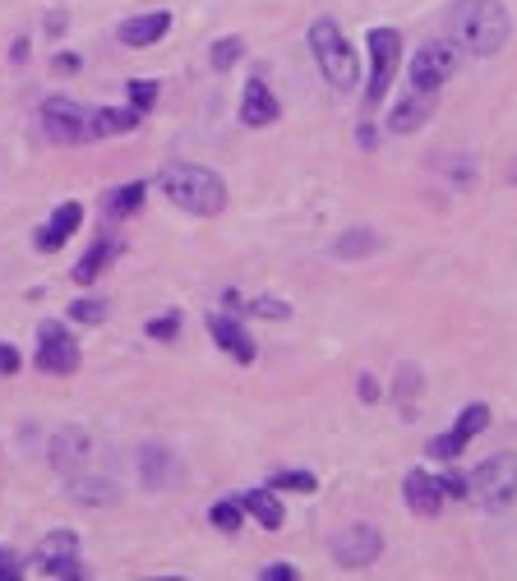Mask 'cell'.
I'll list each match as a JSON object with an SVG mask.
<instances>
[{
    "instance_id": "6da1fadb",
    "label": "cell",
    "mask_w": 517,
    "mask_h": 581,
    "mask_svg": "<svg viewBox=\"0 0 517 581\" xmlns=\"http://www.w3.org/2000/svg\"><path fill=\"white\" fill-rule=\"evenodd\" d=\"M448 33H453V42L467 56L485 60L508 47L513 24H508V10L499 0H457L453 10H448Z\"/></svg>"
},
{
    "instance_id": "7a4b0ae2",
    "label": "cell",
    "mask_w": 517,
    "mask_h": 581,
    "mask_svg": "<svg viewBox=\"0 0 517 581\" xmlns=\"http://www.w3.org/2000/svg\"><path fill=\"white\" fill-rule=\"evenodd\" d=\"M157 190L167 194L181 213H194V217H217L227 208L222 176H213L208 166H194V162H167L157 171Z\"/></svg>"
},
{
    "instance_id": "3957f363",
    "label": "cell",
    "mask_w": 517,
    "mask_h": 581,
    "mask_svg": "<svg viewBox=\"0 0 517 581\" xmlns=\"http://www.w3.org/2000/svg\"><path fill=\"white\" fill-rule=\"evenodd\" d=\"M310 47H314V60H319L324 79L333 83L337 93H351L356 79H361V65H356V51L347 47L342 28H337L333 19H319V24L310 28Z\"/></svg>"
},
{
    "instance_id": "277c9868",
    "label": "cell",
    "mask_w": 517,
    "mask_h": 581,
    "mask_svg": "<svg viewBox=\"0 0 517 581\" xmlns=\"http://www.w3.org/2000/svg\"><path fill=\"white\" fill-rule=\"evenodd\" d=\"M467 494L485 508H508L517 498V452H494L467 475Z\"/></svg>"
},
{
    "instance_id": "5b68a950",
    "label": "cell",
    "mask_w": 517,
    "mask_h": 581,
    "mask_svg": "<svg viewBox=\"0 0 517 581\" xmlns=\"http://www.w3.org/2000/svg\"><path fill=\"white\" fill-rule=\"evenodd\" d=\"M365 47H370V83H365V111H374L379 102H384L388 83H393V74H397V60H402V37H397V28H370Z\"/></svg>"
},
{
    "instance_id": "8992f818",
    "label": "cell",
    "mask_w": 517,
    "mask_h": 581,
    "mask_svg": "<svg viewBox=\"0 0 517 581\" xmlns=\"http://www.w3.org/2000/svg\"><path fill=\"white\" fill-rule=\"evenodd\" d=\"M42 130L56 143H88L93 139V107L74 97H47L42 102Z\"/></svg>"
},
{
    "instance_id": "52a82bcc",
    "label": "cell",
    "mask_w": 517,
    "mask_h": 581,
    "mask_svg": "<svg viewBox=\"0 0 517 581\" xmlns=\"http://www.w3.org/2000/svg\"><path fill=\"white\" fill-rule=\"evenodd\" d=\"M37 369H47V374H74L79 369V342L70 337L65 323L47 319L37 328Z\"/></svg>"
},
{
    "instance_id": "ba28073f",
    "label": "cell",
    "mask_w": 517,
    "mask_h": 581,
    "mask_svg": "<svg viewBox=\"0 0 517 581\" xmlns=\"http://www.w3.org/2000/svg\"><path fill=\"white\" fill-rule=\"evenodd\" d=\"M457 70V51L448 42H425L416 56H411V88L416 93H439Z\"/></svg>"
},
{
    "instance_id": "9c48e42d",
    "label": "cell",
    "mask_w": 517,
    "mask_h": 581,
    "mask_svg": "<svg viewBox=\"0 0 517 581\" xmlns=\"http://www.w3.org/2000/svg\"><path fill=\"white\" fill-rule=\"evenodd\" d=\"M379 554H384V535L374 531V526H365V522H356L342 535H333V558L342 563V568H370Z\"/></svg>"
},
{
    "instance_id": "30bf717a",
    "label": "cell",
    "mask_w": 517,
    "mask_h": 581,
    "mask_svg": "<svg viewBox=\"0 0 517 581\" xmlns=\"http://www.w3.org/2000/svg\"><path fill=\"white\" fill-rule=\"evenodd\" d=\"M485 425H490V406H485V402H471L467 411L457 415V425L448 429V434H439V439L430 443V457H439V462H453L457 452L467 448V443L476 439V434H481Z\"/></svg>"
},
{
    "instance_id": "8fae6325",
    "label": "cell",
    "mask_w": 517,
    "mask_h": 581,
    "mask_svg": "<svg viewBox=\"0 0 517 581\" xmlns=\"http://www.w3.org/2000/svg\"><path fill=\"white\" fill-rule=\"evenodd\" d=\"M37 563L47 577H79V535L74 531H51L37 549Z\"/></svg>"
},
{
    "instance_id": "7c38bea8",
    "label": "cell",
    "mask_w": 517,
    "mask_h": 581,
    "mask_svg": "<svg viewBox=\"0 0 517 581\" xmlns=\"http://www.w3.org/2000/svg\"><path fill=\"white\" fill-rule=\"evenodd\" d=\"M277 116H282V107H277L273 88L264 83V74H254V79L245 83V97H241V120L259 130V125H273Z\"/></svg>"
},
{
    "instance_id": "4fadbf2b",
    "label": "cell",
    "mask_w": 517,
    "mask_h": 581,
    "mask_svg": "<svg viewBox=\"0 0 517 581\" xmlns=\"http://www.w3.org/2000/svg\"><path fill=\"white\" fill-rule=\"evenodd\" d=\"M171 28V14L167 10H148V14H134V19H125L121 28H116V37H121V47H153L157 37H167Z\"/></svg>"
},
{
    "instance_id": "5bb4252c",
    "label": "cell",
    "mask_w": 517,
    "mask_h": 581,
    "mask_svg": "<svg viewBox=\"0 0 517 581\" xmlns=\"http://www.w3.org/2000/svg\"><path fill=\"white\" fill-rule=\"evenodd\" d=\"M402 498H407L411 512H421V517H434L439 503H444V489H439V475L430 471H411L407 485H402Z\"/></svg>"
},
{
    "instance_id": "9a60e30c",
    "label": "cell",
    "mask_w": 517,
    "mask_h": 581,
    "mask_svg": "<svg viewBox=\"0 0 517 581\" xmlns=\"http://www.w3.org/2000/svg\"><path fill=\"white\" fill-rule=\"evenodd\" d=\"M79 222H84V208H79V203H61V208L51 213V222L37 231V249H47V254L51 249H61L65 240L79 231Z\"/></svg>"
},
{
    "instance_id": "2e32d148",
    "label": "cell",
    "mask_w": 517,
    "mask_h": 581,
    "mask_svg": "<svg viewBox=\"0 0 517 581\" xmlns=\"http://www.w3.org/2000/svg\"><path fill=\"white\" fill-rule=\"evenodd\" d=\"M208 332H213V337H217V346H222V351H231V356H236V360H245V365H250V360H254V342H250V332H245L236 319H227V314H213V319H208Z\"/></svg>"
},
{
    "instance_id": "e0dca14e",
    "label": "cell",
    "mask_w": 517,
    "mask_h": 581,
    "mask_svg": "<svg viewBox=\"0 0 517 581\" xmlns=\"http://www.w3.org/2000/svg\"><path fill=\"white\" fill-rule=\"evenodd\" d=\"M84 457H88V434L84 429H61L56 439H51V466L56 471H74V466H84Z\"/></svg>"
},
{
    "instance_id": "ac0fdd59",
    "label": "cell",
    "mask_w": 517,
    "mask_h": 581,
    "mask_svg": "<svg viewBox=\"0 0 517 581\" xmlns=\"http://www.w3.org/2000/svg\"><path fill=\"white\" fill-rule=\"evenodd\" d=\"M241 508L250 512L264 531H282V522H287V512H282V503H277L273 489H250V494L241 498Z\"/></svg>"
},
{
    "instance_id": "d6986e66",
    "label": "cell",
    "mask_w": 517,
    "mask_h": 581,
    "mask_svg": "<svg viewBox=\"0 0 517 581\" xmlns=\"http://www.w3.org/2000/svg\"><path fill=\"white\" fill-rule=\"evenodd\" d=\"M139 125L134 107H93V139H111V134H130Z\"/></svg>"
},
{
    "instance_id": "ffe728a7",
    "label": "cell",
    "mask_w": 517,
    "mask_h": 581,
    "mask_svg": "<svg viewBox=\"0 0 517 581\" xmlns=\"http://www.w3.org/2000/svg\"><path fill=\"white\" fill-rule=\"evenodd\" d=\"M70 498L74 503H88V508H107V503H116V485L102 480V475H74Z\"/></svg>"
},
{
    "instance_id": "44dd1931",
    "label": "cell",
    "mask_w": 517,
    "mask_h": 581,
    "mask_svg": "<svg viewBox=\"0 0 517 581\" xmlns=\"http://www.w3.org/2000/svg\"><path fill=\"white\" fill-rule=\"evenodd\" d=\"M434 111V93H416V97H407L402 107L393 111V130L397 134H407V130H416V125H425V116Z\"/></svg>"
},
{
    "instance_id": "7402d4cb",
    "label": "cell",
    "mask_w": 517,
    "mask_h": 581,
    "mask_svg": "<svg viewBox=\"0 0 517 581\" xmlns=\"http://www.w3.org/2000/svg\"><path fill=\"white\" fill-rule=\"evenodd\" d=\"M107 259H116V245L111 240H97L84 259H79V268H74V282H97V273L107 268Z\"/></svg>"
},
{
    "instance_id": "603a6c76",
    "label": "cell",
    "mask_w": 517,
    "mask_h": 581,
    "mask_svg": "<svg viewBox=\"0 0 517 581\" xmlns=\"http://www.w3.org/2000/svg\"><path fill=\"white\" fill-rule=\"evenodd\" d=\"M374 245H379V240H374V231H365V226H351L347 236H337L333 254H337V259H361V254H370Z\"/></svg>"
},
{
    "instance_id": "cb8c5ba5",
    "label": "cell",
    "mask_w": 517,
    "mask_h": 581,
    "mask_svg": "<svg viewBox=\"0 0 517 581\" xmlns=\"http://www.w3.org/2000/svg\"><path fill=\"white\" fill-rule=\"evenodd\" d=\"M144 194H148V185H144V180H134V185H121V190H111L107 213H111V217H130L134 208L144 203Z\"/></svg>"
},
{
    "instance_id": "d4e9b609",
    "label": "cell",
    "mask_w": 517,
    "mask_h": 581,
    "mask_svg": "<svg viewBox=\"0 0 517 581\" xmlns=\"http://www.w3.org/2000/svg\"><path fill=\"white\" fill-rule=\"evenodd\" d=\"M245 42L241 37H222V42H213V70H231L236 60H241Z\"/></svg>"
},
{
    "instance_id": "484cf974",
    "label": "cell",
    "mask_w": 517,
    "mask_h": 581,
    "mask_svg": "<svg viewBox=\"0 0 517 581\" xmlns=\"http://www.w3.org/2000/svg\"><path fill=\"white\" fill-rule=\"evenodd\" d=\"M268 489H296V494H314V475L310 471H282L273 475V485Z\"/></svg>"
},
{
    "instance_id": "4316f807",
    "label": "cell",
    "mask_w": 517,
    "mask_h": 581,
    "mask_svg": "<svg viewBox=\"0 0 517 581\" xmlns=\"http://www.w3.org/2000/svg\"><path fill=\"white\" fill-rule=\"evenodd\" d=\"M130 102H134V111L144 116V111L157 102V83H153V79H134V83H130Z\"/></svg>"
},
{
    "instance_id": "83f0119b",
    "label": "cell",
    "mask_w": 517,
    "mask_h": 581,
    "mask_svg": "<svg viewBox=\"0 0 517 581\" xmlns=\"http://www.w3.org/2000/svg\"><path fill=\"white\" fill-rule=\"evenodd\" d=\"M208 517H213L217 531H236V526H241V503H213Z\"/></svg>"
},
{
    "instance_id": "f1b7e54d",
    "label": "cell",
    "mask_w": 517,
    "mask_h": 581,
    "mask_svg": "<svg viewBox=\"0 0 517 581\" xmlns=\"http://www.w3.org/2000/svg\"><path fill=\"white\" fill-rule=\"evenodd\" d=\"M162 462H167V452H162V448H148V452H144V480H148L153 489H162V480H167Z\"/></svg>"
},
{
    "instance_id": "f546056e",
    "label": "cell",
    "mask_w": 517,
    "mask_h": 581,
    "mask_svg": "<svg viewBox=\"0 0 517 581\" xmlns=\"http://www.w3.org/2000/svg\"><path fill=\"white\" fill-rule=\"evenodd\" d=\"M70 319L74 323H102V319H107V309H102V300H74Z\"/></svg>"
},
{
    "instance_id": "4dcf8cb0",
    "label": "cell",
    "mask_w": 517,
    "mask_h": 581,
    "mask_svg": "<svg viewBox=\"0 0 517 581\" xmlns=\"http://www.w3.org/2000/svg\"><path fill=\"white\" fill-rule=\"evenodd\" d=\"M176 328H181V319H176V314H167V319H153V323H148V337H157V342H171V337H176Z\"/></svg>"
},
{
    "instance_id": "1f68e13d",
    "label": "cell",
    "mask_w": 517,
    "mask_h": 581,
    "mask_svg": "<svg viewBox=\"0 0 517 581\" xmlns=\"http://www.w3.org/2000/svg\"><path fill=\"white\" fill-rule=\"evenodd\" d=\"M250 309H254V314H268V319H287V314H291L282 300H254Z\"/></svg>"
},
{
    "instance_id": "d6a6232c",
    "label": "cell",
    "mask_w": 517,
    "mask_h": 581,
    "mask_svg": "<svg viewBox=\"0 0 517 581\" xmlns=\"http://www.w3.org/2000/svg\"><path fill=\"white\" fill-rule=\"evenodd\" d=\"M439 489H444V498L453 494V498H467V480H462V475H444V480H439Z\"/></svg>"
},
{
    "instance_id": "836d02e7",
    "label": "cell",
    "mask_w": 517,
    "mask_h": 581,
    "mask_svg": "<svg viewBox=\"0 0 517 581\" xmlns=\"http://www.w3.org/2000/svg\"><path fill=\"white\" fill-rule=\"evenodd\" d=\"M19 369V351L10 342H0V374H14Z\"/></svg>"
},
{
    "instance_id": "e575fe53",
    "label": "cell",
    "mask_w": 517,
    "mask_h": 581,
    "mask_svg": "<svg viewBox=\"0 0 517 581\" xmlns=\"http://www.w3.org/2000/svg\"><path fill=\"white\" fill-rule=\"evenodd\" d=\"M264 581H296V568H287V563H273V568L259 572Z\"/></svg>"
},
{
    "instance_id": "d590c367",
    "label": "cell",
    "mask_w": 517,
    "mask_h": 581,
    "mask_svg": "<svg viewBox=\"0 0 517 581\" xmlns=\"http://www.w3.org/2000/svg\"><path fill=\"white\" fill-rule=\"evenodd\" d=\"M56 70H61V74L79 70V56H70V51H65V56H56Z\"/></svg>"
},
{
    "instance_id": "8d00e7d4",
    "label": "cell",
    "mask_w": 517,
    "mask_h": 581,
    "mask_svg": "<svg viewBox=\"0 0 517 581\" xmlns=\"http://www.w3.org/2000/svg\"><path fill=\"white\" fill-rule=\"evenodd\" d=\"M361 397H365V402H374V397H379V388L370 383V374H361Z\"/></svg>"
},
{
    "instance_id": "74e56055",
    "label": "cell",
    "mask_w": 517,
    "mask_h": 581,
    "mask_svg": "<svg viewBox=\"0 0 517 581\" xmlns=\"http://www.w3.org/2000/svg\"><path fill=\"white\" fill-rule=\"evenodd\" d=\"M0 577H5V554H0Z\"/></svg>"
}]
</instances>
